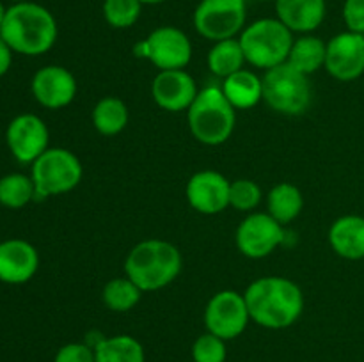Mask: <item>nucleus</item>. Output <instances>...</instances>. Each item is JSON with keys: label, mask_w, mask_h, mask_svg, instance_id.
<instances>
[{"label": "nucleus", "mask_w": 364, "mask_h": 362, "mask_svg": "<svg viewBox=\"0 0 364 362\" xmlns=\"http://www.w3.org/2000/svg\"><path fill=\"white\" fill-rule=\"evenodd\" d=\"M249 316L259 327L279 330L294 325L304 309L302 291L284 277H262L244 293Z\"/></svg>", "instance_id": "obj_1"}, {"label": "nucleus", "mask_w": 364, "mask_h": 362, "mask_svg": "<svg viewBox=\"0 0 364 362\" xmlns=\"http://www.w3.org/2000/svg\"><path fill=\"white\" fill-rule=\"evenodd\" d=\"M0 35L14 53L36 57L46 53L57 41V21L46 7L18 2L7 9Z\"/></svg>", "instance_id": "obj_2"}, {"label": "nucleus", "mask_w": 364, "mask_h": 362, "mask_svg": "<svg viewBox=\"0 0 364 362\" xmlns=\"http://www.w3.org/2000/svg\"><path fill=\"white\" fill-rule=\"evenodd\" d=\"M181 265V254L173 243L151 238L132 248L124 272L142 291H156L169 286L180 275Z\"/></svg>", "instance_id": "obj_3"}, {"label": "nucleus", "mask_w": 364, "mask_h": 362, "mask_svg": "<svg viewBox=\"0 0 364 362\" xmlns=\"http://www.w3.org/2000/svg\"><path fill=\"white\" fill-rule=\"evenodd\" d=\"M235 121V106L215 85L199 91L188 106V128L201 144H224L233 133Z\"/></svg>", "instance_id": "obj_4"}, {"label": "nucleus", "mask_w": 364, "mask_h": 362, "mask_svg": "<svg viewBox=\"0 0 364 362\" xmlns=\"http://www.w3.org/2000/svg\"><path fill=\"white\" fill-rule=\"evenodd\" d=\"M294 32L277 18H262L240 32L245 60L256 67H276L287 62L294 45Z\"/></svg>", "instance_id": "obj_5"}, {"label": "nucleus", "mask_w": 364, "mask_h": 362, "mask_svg": "<svg viewBox=\"0 0 364 362\" xmlns=\"http://www.w3.org/2000/svg\"><path fill=\"white\" fill-rule=\"evenodd\" d=\"M84 167L75 153L64 148H48L31 169L36 187V199L66 194L73 190L82 180Z\"/></svg>", "instance_id": "obj_6"}, {"label": "nucleus", "mask_w": 364, "mask_h": 362, "mask_svg": "<svg viewBox=\"0 0 364 362\" xmlns=\"http://www.w3.org/2000/svg\"><path fill=\"white\" fill-rule=\"evenodd\" d=\"M263 82V99L272 110L287 116L306 112L311 103V85L308 75L283 62L267 70Z\"/></svg>", "instance_id": "obj_7"}, {"label": "nucleus", "mask_w": 364, "mask_h": 362, "mask_svg": "<svg viewBox=\"0 0 364 362\" xmlns=\"http://www.w3.org/2000/svg\"><path fill=\"white\" fill-rule=\"evenodd\" d=\"M245 16V0H201L194 11V27L210 41H224L244 31Z\"/></svg>", "instance_id": "obj_8"}, {"label": "nucleus", "mask_w": 364, "mask_h": 362, "mask_svg": "<svg viewBox=\"0 0 364 362\" xmlns=\"http://www.w3.org/2000/svg\"><path fill=\"white\" fill-rule=\"evenodd\" d=\"M134 53L141 59H148L160 71L183 70L192 57L191 39L183 31L176 27H159L144 39L137 43Z\"/></svg>", "instance_id": "obj_9"}, {"label": "nucleus", "mask_w": 364, "mask_h": 362, "mask_svg": "<svg viewBox=\"0 0 364 362\" xmlns=\"http://www.w3.org/2000/svg\"><path fill=\"white\" fill-rule=\"evenodd\" d=\"M249 309L244 295L233 290L219 291L210 298L205 311V325L208 332L215 334L220 339L230 341L240 336L247 327Z\"/></svg>", "instance_id": "obj_10"}, {"label": "nucleus", "mask_w": 364, "mask_h": 362, "mask_svg": "<svg viewBox=\"0 0 364 362\" xmlns=\"http://www.w3.org/2000/svg\"><path fill=\"white\" fill-rule=\"evenodd\" d=\"M48 128L36 114H20L7 124L6 144L20 163H34L48 149Z\"/></svg>", "instance_id": "obj_11"}, {"label": "nucleus", "mask_w": 364, "mask_h": 362, "mask_svg": "<svg viewBox=\"0 0 364 362\" xmlns=\"http://www.w3.org/2000/svg\"><path fill=\"white\" fill-rule=\"evenodd\" d=\"M284 240L283 224L269 213H252L237 229V247L251 259H262Z\"/></svg>", "instance_id": "obj_12"}, {"label": "nucleus", "mask_w": 364, "mask_h": 362, "mask_svg": "<svg viewBox=\"0 0 364 362\" xmlns=\"http://www.w3.org/2000/svg\"><path fill=\"white\" fill-rule=\"evenodd\" d=\"M326 70L331 77L350 82L364 73V35L341 32L327 43Z\"/></svg>", "instance_id": "obj_13"}, {"label": "nucleus", "mask_w": 364, "mask_h": 362, "mask_svg": "<svg viewBox=\"0 0 364 362\" xmlns=\"http://www.w3.org/2000/svg\"><path fill=\"white\" fill-rule=\"evenodd\" d=\"M31 91L39 105L57 110L73 102L77 94V80L66 67L52 64L36 71Z\"/></svg>", "instance_id": "obj_14"}, {"label": "nucleus", "mask_w": 364, "mask_h": 362, "mask_svg": "<svg viewBox=\"0 0 364 362\" xmlns=\"http://www.w3.org/2000/svg\"><path fill=\"white\" fill-rule=\"evenodd\" d=\"M230 185L220 172L201 170L188 180L187 199L196 212L217 215L230 206Z\"/></svg>", "instance_id": "obj_15"}, {"label": "nucleus", "mask_w": 364, "mask_h": 362, "mask_svg": "<svg viewBox=\"0 0 364 362\" xmlns=\"http://www.w3.org/2000/svg\"><path fill=\"white\" fill-rule=\"evenodd\" d=\"M198 85L194 78L183 70L160 71L151 85V94L156 105L169 112L188 110L198 96Z\"/></svg>", "instance_id": "obj_16"}, {"label": "nucleus", "mask_w": 364, "mask_h": 362, "mask_svg": "<svg viewBox=\"0 0 364 362\" xmlns=\"http://www.w3.org/2000/svg\"><path fill=\"white\" fill-rule=\"evenodd\" d=\"M39 268L36 247L20 238L0 241V280L6 284H25Z\"/></svg>", "instance_id": "obj_17"}, {"label": "nucleus", "mask_w": 364, "mask_h": 362, "mask_svg": "<svg viewBox=\"0 0 364 362\" xmlns=\"http://www.w3.org/2000/svg\"><path fill=\"white\" fill-rule=\"evenodd\" d=\"M326 0H276L277 20L291 32H311L326 20Z\"/></svg>", "instance_id": "obj_18"}, {"label": "nucleus", "mask_w": 364, "mask_h": 362, "mask_svg": "<svg viewBox=\"0 0 364 362\" xmlns=\"http://www.w3.org/2000/svg\"><path fill=\"white\" fill-rule=\"evenodd\" d=\"M331 247L345 259L364 258V216L345 215L331 226Z\"/></svg>", "instance_id": "obj_19"}, {"label": "nucleus", "mask_w": 364, "mask_h": 362, "mask_svg": "<svg viewBox=\"0 0 364 362\" xmlns=\"http://www.w3.org/2000/svg\"><path fill=\"white\" fill-rule=\"evenodd\" d=\"M223 92L235 109H251L263 99V82L249 70H240L224 78Z\"/></svg>", "instance_id": "obj_20"}, {"label": "nucleus", "mask_w": 364, "mask_h": 362, "mask_svg": "<svg viewBox=\"0 0 364 362\" xmlns=\"http://www.w3.org/2000/svg\"><path fill=\"white\" fill-rule=\"evenodd\" d=\"M144 348L132 336L103 337L95 344V362H144Z\"/></svg>", "instance_id": "obj_21"}, {"label": "nucleus", "mask_w": 364, "mask_h": 362, "mask_svg": "<svg viewBox=\"0 0 364 362\" xmlns=\"http://www.w3.org/2000/svg\"><path fill=\"white\" fill-rule=\"evenodd\" d=\"M327 45L315 35H302L294 41L288 55V64L304 75H311L326 66Z\"/></svg>", "instance_id": "obj_22"}, {"label": "nucleus", "mask_w": 364, "mask_h": 362, "mask_svg": "<svg viewBox=\"0 0 364 362\" xmlns=\"http://www.w3.org/2000/svg\"><path fill=\"white\" fill-rule=\"evenodd\" d=\"M245 55L238 39H224L217 41L208 53V67L213 75L228 78L230 75L244 70Z\"/></svg>", "instance_id": "obj_23"}, {"label": "nucleus", "mask_w": 364, "mask_h": 362, "mask_svg": "<svg viewBox=\"0 0 364 362\" xmlns=\"http://www.w3.org/2000/svg\"><path fill=\"white\" fill-rule=\"evenodd\" d=\"M92 124L103 135H117L128 124V106L123 99L107 96L92 109Z\"/></svg>", "instance_id": "obj_24"}, {"label": "nucleus", "mask_w": 364, "mask_h": 362, "mask_svg": "<svg viewBox=\"0 0 364 362\" xmlns=\"http://www.w3.org/2000/svg\"><path fill=\"white\" fill-rule=\"evenodd\" d=\"M302 194L295 185L279 183L270 190L269 194V215L279 224H288L297 219L302 212Z\"/></svg>", "instance_id": "obj_25"}, {"label": "nucleus", "mask_w": 364, "mask_h": 362, "mask_svg": "<svg viewBox=\"0 0 364 362\" xmlns=\"http://www.w3.org/2000/svg\"><path fill=\"white\" fill-rule=\"evenodd\" d=\"M36 199V187L31 176L13 172L0 177V204L20 209Z\"/></svg>", "instance_id": "obj_26"}, {"label": "nucleus", "mask_w": 364, "mask_h": 362, "mask_svg": "<svg viewBox=\"0 0 364 362\" xmlns=\"http://www.w3.org/2000/svg\"><path fill=\"white\" fill-rule=\"evenodd\" d=\"M142 290L128 277H117L109 280L103 287V302L110 311L127 312L141 300Z\"/></svg>", "instance_id": "obj_27"}, {"label": "nucleus", "mask_w": 364, "mask_h": 362, "mask_svg": "<svg viewBox=\"0 0 364 362\" xmlns=\"http://www.w3.org/2000/svg\"><path fill=\"white\" fill-rule=\"evenodd\" d=\"M142 13L141 0H105L103 18L114 28H128L137 23Z\"/></svg>", "instance_id": "obj_28"}, {"label": "nucleus", "mask_w": 364, "mask_h": 362, "mask_svg": "<svg viewBox=\"0 0 364 362\" xmlns=\"http://www.w3.org/2000/svg\"><path fill=\"white\" fill-rule=\"evenodd\" d=\"M226 341L212 332H206L192 344L194 362H226Z\"/></svg>", "instance_id": "obj_29"}, {"label": "nucleus", "mask_w": 364, "mask_h": 362, "mask_svg": "<svg viewBox=\"0 0 364 362\" xmlns=\"http://www.w3.org/2000/svg\"><path fill=\"white\" fill-rule=\"evenodd\" d=\"M262 201V190L251 180H237L230 185V206L238 212H251Z\"/></svg>", "instance_id": "obj_30"}, {"label": "nucleus", "mask_w": 364, "mask_h": 362, "mask_svg": "<svg viewBox=\"0 0 364 362\" xmlns=\"http://www.w3.org/2000/svg\"><path fill=\"white\" fill-rule=\"evenodd\" d=\"M53 362H95V348L84 343H70L59 348Z\"/></svg>", "instance_id": "obj_31"}, {"label": "nucleus", "mask_w": 364, "mask_h": 362, "mask_svg": "<svg viewBox=\"0 0 364 362\" xmlns=\"http://www.w3.org/2000/svg\"><path fill=\"white\" fill-rule=\"evenodd\" d=\"M343 20L348 31L364 35V0H345Z\"/></svg>", "instance_id": "obj_32"}, {"label": "nucleus", "mask_w": 364, "mask_h": 362, "mask_svg": "<svg viewBox=\"0 0 364 362\" xmlns=\"http://www.w3.org/2000/svg\"><path fill=\"white\" fill-rule=\"evenodd\" d=\"M13 53L11 46L0 35V77H4L9 71L11 64H13Z\"/></svg>", "instance_id": "obj_33"}, {"label": "nucleus", "mask_w": 364, "mask_h": 362, "mask_svg": "<svg viewBox=\"0 0 364 362\" xmlns=\"http://www.w3.org/2000/svg\"><path fill=\"white\" fill-rule=\"evenodd\" d=\"M6 13H7V9H6V7H4V4L0 2V28H2V23H4V18H6Z\"/></svg>", "instance_id": "obj_34"}, {"label": "nucleus", "mask_w": 364, "mask_h": 362, "mask_svg": "<svg viewBox=\"0 0 364 362\" xmlns=\"http://www.w3.org/2000/svg\"><path fill=\"white\" fill-rule=\"evenodd\" d=\"M142 2V6H144V4H148V6H155V4H162V2H166V0H141Z\"/></svg>", "instance_id": "obj_35"}, {"label": "nucleus", "mask_w": 364, "mask_h": 362, "mask_svg": "<svg viewBox=\"0 0 364 362\" xmlns=\"http://www.w3.org/2000/svg\"><path fill=\"white\" fill-rule=\"evenodd\" d=\"M13 2H16V4L18 2H28V0H13Z\"/></svg>", "instance_id": "obj_36"}, {"label": "nucleus", "mask_w": 364, "mask_h": 362, "mask_svg": "<svg viewBox=\"0 0 364 362\" xmlns=\"http://www.w3.org/2000/svg\"><path fill=\"white\" fill-rule=\"evenodd\" d=\"M259 2H265V0H259Z\"/></svg>", "instance_id": "obj_37"}]
</instances>
